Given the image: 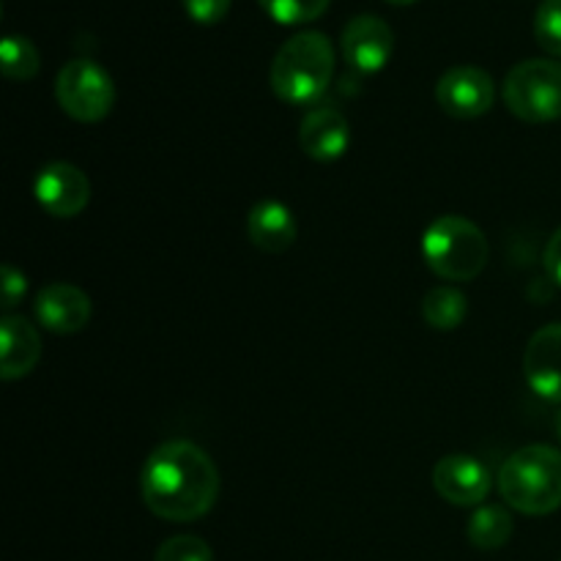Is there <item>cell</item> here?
<instances>
[{
	"label": "cell",
	"mask_w": 561,
	"mask_h": 561,
	"mask_svg": "<svg viewBox=\"0 0 561 561\" xmlns=\"http://www.w3.org/2000/svg\"><path fill=\"white\" fill-rule=\"evenodd\" d=\"M181 3H184L192 22H197V25H217V22L228 16L233 0H181Z\"/></svg>",
	"instance_id": "7402d4cb"
},
{
	"label": "cell",
	"mask_w": 561,
	"mask_h": 561,
	"mask_svg": "<svg viewBox=\"0 0 561 561\" xmlns=\"http://www.w3.org/2000/svg\"><path fill=\"white\" fill-rule=\"evenodd\" d=\"M299 146L316 162H337L351 146V124L337 107H312L301 118Z\"/></svg>",
	"instance_id": "4fadbf2b"
},
{
	"label": "cell",
	"mask_w": 561,
	"mask_h": 561,
	"mask_svg": "<svg viewBox=\"0 0 561 561\" xmlns=\"http://www.w3.org/2000/svg\"><path fill=\"white\" fill-rule=\"evenodd\" d=\"M387 3H392V5H411V3H416V0H387Z\"/></svg>",
	"instance_id": "d4e9b609"
},
{
	"label": "cell",
	"mask_w": 561,
	"mask_h": 561,
	"mask_svg": "<svg viewBox=\"0 0 561 561\" xmlns=\"http://www.w3.org/2000/svg\"><path fill=\"white\" fill-rule=\"evenodd\" d=\"M27 294V277L20 272V268H14L11 263H5L3 266V312L5 316H11V310H16L20 307V301L25 299Z\"/></svg>",
	"instance_id": "603a6c76"
},
{
	"label": "cell",
	"mask_w": 561,
	"mask_h": 561,
	"mask_svg": "<svg viewBox=\"0 0 561 561\" xmlns=\"http://www.w3.org/2000/svg\"><path fill=\"white\" fill-rule=\"evenodd\" d=\"M153 561H214V551L203 537L175 535L157 548Z\"/></svg>",
	"instance_id": "44dd1931"
},
{
	"label": "cell",
	"mask_w": 561,
	"mask_h": 561,
	"mask_svg": "<svg viewBox=\"0 0 561 561\" xmlns=\"http://www.w3.org/2000/svg\"><path fill=\"white\" fill-rule=\"evenodd\" d=\"M55 99L69 118L80 124H99L115 104L113 77L88 58H75L55 77Z\"/></svg>",
	"instance_id": "8992f818"
},
{
	"label": "cell",
	"mask_w": 561,
	"mask_h": 561,
	"mask_svg": "<svg viewBox=\"0 0 561 561\" xmlns=\"http://www.w3.org/2000/svg\"><path fill=\"white\" fill-rule=\"evenodd\" d=\"M436 102L449 118H482L496 104V82L480 66H453L438 77Z\"/></svg>",
	"instance_id": "52a82bcc"
},
{
	"label": "cell",
	"mask_w": 561,
	"mask_h": 561,
	"mask_svg": "<svg viewBox=\"0 0 561 561\" xmlns=\"http://www.w3.org/2000/svg\"><path fill=\"white\" fill-rule=\"evenodd\" d=\"M535 38L548 55L561 58V0H542L535 14Z\"/></svg>",
	"instance_id": "ffe728a7"
},
{
	"label": "cell",
	"mask_w": 561,
	"mask_h": 561,
	"mask_svg": "<svg viewBox=\"0 0 561 561\" xmlns=\"http://www.w3.org/2000/svg\"><path fill=\"white\" fill-rule=\"evenodd\" d=\"M513 515L507 513L499 504H482V507L474 510V515L469 518V542L480 551H499L510 542L513 537Z\"/></svg>",
	"instance_id": "e0dca14e"
},
{
	"label": "cell",
	"mask_w": 561,
	"mask_h": 561,
	"mask_svg": "<svg viewBox=\"0 0 561 561\" xmlns=\"http://www.w3.org/2000/svg\"><path fill=\"white\" fill-rule=\"evenodd\" d=\"M546 268H548V274H551L553 283H557L561 288V228L551 236V239H548Z\"/></svg>",
	"instance_id": "cb8c5ba5"
},
{
	"label": "cell",
	"mask_w": 561,
	"mask_h": 561,
	"mask_svg": "<svg viewBox=\"0 0 561 561\" xmlns=\"http://www.w3.org/2000/svg\"><path fill=\"white\" fill-rule=\"evenodd\" d=\"M499 493L515 513L551 515L561 507V449L529 444L504 460L499 471Z\"/></svg>",
	"instance_id": "3957f363"
},
{
	"label": "cell",
	"mask_w": 561,
	"mask_h": 561,
	"mask_svg": "<svg viewBox=\"0 0 561 561\" xmlns=\"http://www.w3.org/2000/svg\"><path fill=\"white\" fill-rule=\"evenodd\" d=\"M504 104L526 124H551L561 118V64L531 58L513 66L504 80Z\"/></svg>",
	"instance_id": "5b68a950"
},
{
	"label": "cell",
	"mask_w": 561,
	"mask_h": 561,
	"mask_svg": "<svg viewBox=\"0 0 561 561\" xmlns=\"http://www.w3.org/2000/svg\"><path fill=\"white\" fill-rule=\"evenodd\" d=\"M36 203L55 219H71L91 203V181L77 164L49 162L33 181Z\"/></svg>",
	"instance_id": "9c48e42d"
},
{
	"label": "cell",
	"mask_w": 561,
	"mask_h": 561,
	"mask_svg": "<svg viewBox=\"0 0 561 561\" xmlns=\"http://www.w3.org/2000/svg\"><path fill=\"white\" fill-rule=\"evenodd\" d=\"M524 378L537 398L561 403V323L531 334L524 351Z\"/></svg>",
	"instance_id": "8fae6325"
},
{
	"label": "cell",
	"mask_w": 561,
	"mask_h": 561,
	"mask_svg": "<svg viewBox=\"0 0 561 561\" xmlns=\"http://www.w3.org/2000/svg\"><path fill=\"white\" fill-rule=\"evenodd\" d=\"M340 47L351 69L359 75H378L392 60L394 31L381 16L359 14L343 27Z\"/></svg>",
	"instance_id": "30bf717a"
},
{
	"label": "cell",
	"mask_w": 561,
	"mask_h": 561,
	"mask_svg": "<svg viewBox=\"0 0 561 561\" xmlns=\"http://www.w3.org/2000/svg\"><path fill=\"white\" fill-rule=\"evenodd\" d=\"M469 316V299L455 285H436L422 296V318L436 332H455Z\"/></svg>",
	"instance_id": "2e32d148"
},
{
	"label": "cell",
	"mask_w": 561,
	"mask_h": 561,
	"mask_svg": "<svg viewBox=\"0 0 561 561\" xmlns=\"http://www.w3.org/2000/svg\"><path fill=\"white\" fill-rule=\"evenodd\" d=\"M0 69H3L5 80H33L38 75V69H42V58H38V49L33 47L31 38L5 36L0 42Z\"/></svg>",
	"instance_id": "ac0fdd59"
},
{
	"label": "cell",
	"mask_w": 561,
	"mask_h": 561,
	"mask_svg": "<svg viewBox=\"0 0 561 561\" xmlns=\"http://www.w3.org/2000/svg\"><path fill=\"white\" fill-rule=\"evenodd\" d=\"M219 488L222 480L211 455L184 438L159 444L140 471L142 502L170 524H190L211 513Z\"/></svg>",
	"instance_id": "6da1fadb"
},
{
	"label": "cell",
	"mask_w": 561,
	"mask_h": 561,
	"mask_svg": "<svg viewBox=\"0 0 561 561\" xmlns=\"http://www.w3.org/2000/svg\"><path fill=\"white\" fill-rule=\"evenodd\" d=\"M36 321L53 334H77L93 316L91 296L71 283H49L36 294Z\"/></svg>",
	"instance_id": "7c38bea8"
},
{
	"label": "cell",
	"mask_w": 561,
	"mask_h": 561,
	"mask_svg": "<svg viewBox=\"0 0 561 561\" xmlns=\"http://www.w3.org/2000/svg\"><path fill=\"white\" fill-rule=\"evenodd\" d=\"M433 488L453 507H482L493 480L488 466L474 455L453 453L433 466Z\"/></svg>",
	"instance_id": "ba28073f"
},
{
	"label": "cell",
	"mask_w": 561,
	"mask_h": 561,
	"mask_svg": "<svg viewBox=\"0 0 561 561\" xmlns=\"http://www.w3.org/2000/svg\"><path fill=\"white\" fill-rule=\"evenodd\" d=\"M332 0H257L263 11L279 25H307L327 14Z\"/></svg>",
	"instance_id": "d6986e66"
},
{
	"label": "cell",
	"mask_w": 561,
	"mask_h": 561,
	"mask_svg": "<svg viewBox=\"0 0 561 561\" xmlns=\"http://www.w3.org/2000/svg\"><path fill=\"white\" fill-rule=\"evenodd\" d=\"M334 77V47L327 33L301 31L277 49L268 82L279 102L310 107L321 102Z\"/></svg>",
	"instance_id": "7a4b0ae2"
},
{
	"label": "cell",
	"mask_w": 561,
	"mask_h": 561,
	"mask_svg": "<svg viewBox=\"0 0 561 561\" xmlns=\"http://www.w3.org/2000/svg\"><path fill=\"white\" fill-rule=\"evenodd\" d=\"M247 236L266 255H283L294 247L299 225L283 201H257L247 214Z\"/></svg>",
	"instance_id": "9a60e30c"
},
{
	"label": "cell",
	"mask_w": 561,
	"mask_h": 561,
	"mask_svg": "<svg viewBox=\"0 0 561 561\" xmlns=\"http://www.w3.org/2000/svg\"><path fill=\"white\" fill-rule=\"evenodd\" d=\"M488 239L482 228L458 214L436 217L422 233V257L436 277L447 283H471L488 266Z\"/></svg>",
	"instance_id": "277c9868"
},
{
	"label": "cell",
	"mask_w": 561,
	"mask_h": 561,
	"mask_svg": "<svg viewBox=\"0 0 561 561\" xmlns=\"http://www.w3.org/2000/svg\"><path fill=\"white\" fill-rule=\"evenodd\" d=\"M557 436H559V442H561V411H559V416H557Z\"/></svg>",
	"instance_id": "484cf974"
},
{
	"label": "cell",
	"mask_w": 561,
	"mask_h": 561,
	"mask_svg": "<svg viewBox=\"0 0 561 561\" xmlns=\"http://www.w3.org/2000/svg\"><path fill=\"white\" fill-rule=\"evenodd\" d=\"M42 359V340L36 327L22 316H3L0 321V378L20 381L31 376Z\"/></svg>",
	"instance_id": "5bb4252c"
}]
</instances>
